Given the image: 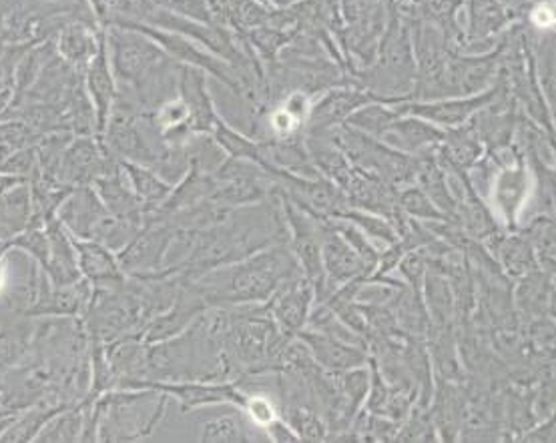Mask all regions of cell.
<instances>
[{"label":"cell","mask_w":556,"mask_h":443,"mask_svg":"<svg viewBox=\"0 0 556 443\" xmlns=\"http://www.w3.org/2000/svg\"><path fill=\"white\" fill-rule=\"evenodd\" d=\"M359 87L386 99L410 101L416 85V59L412 47L410 26L397 16L384 28L376 59L370 66L354 73Z\"/></svg>","instance_id":"cell-2"},{"label":"cell","mask_w":556,"mask_h":443,"mask_svg":"<svg viewBox=\"0 0 556 443\" xmlns=\"http://www.w3.org/2000/svg\"><path fill=\"white\" fill-rule=\"evenodd\" d=\"M466 395L464 381H448L434 378V395L430 404V414L440 442H456L463 428Z\"/></svg>","instance_id":"cell-20"},{"label":"cell","mask_w":556,"mask_h":443,"mask_svg":"<svg viewBox=\"0 0 556 443\" xmlns=\"http://www.w3.org/2000/svg\"><path fill=\"white\" fill-rule=\"evenodd\" d=\"M484 248L489 249V253L501 265L503 274L513 281L539 269L532 243L520 229L518 231L503 229L501 233L492 235L491 239L484 241Z\"/></svg>","instance_id":"cell-22"},{"label":"cell","mask_w":556,"mask_h":443,"mask_svg":"<svg viewBox=\"0 0 556 443\" xmlns=\"http://www.w3.org/2000/svg\"><path fill=\"white\" fill-rule=\"evenodd\" d=\"M396 205L406 217L416 221H451L418 185L397 189Z\"/></svg>","instance_id":"cell-40"},{"label":"cell","mask_w":556,"mask_h":443,"mask_svg":"<svg viewBox=\"0 0 556 443\" xmlns=\"http://www.w3.org/2000/svg\"><path fill=\"white\" fill-rule=\"evenodd\" d=\"M444 137V129L428 123L425 118L400 115L382 135V143L406 155H426L437 151Z\"/></svg>","instance_id":"cell-21"},{"label":"cell","mask_w":556,"mask_h":443,"mask_svg":"<svg viewBox=\"0 0 556 443\" xmlns=\"http://www.w3.org/2000/svg\"><path fill=\"white\" fill-rule=\"evenodd\" d=\"M400 117L394 104L388 103H370L358 109L356 113H352L344 125L352 129L359 130L364 135H370L374 139H382L388 127Z\"/></svg>","instance_id":"cell-37"},{"label":"cell","mask_w":556,"mask_h":443,"mask_svg":"<svg viewBox=\"0 0 556 443\" xmlns=\"http://www.w3.org/2000/svg\"><path fill=\"white\" fill-rule=\"evenodd\" d=\"M503 39L489 52L470 54L451 51L432 101L451 97H470L491 89L503 65Z\"/></svg>","instance_id":"cell-4"},{"label":"cell","mask_w":556,"mask_h":443,"mask_svg":"<svg viewBox=\"0 0 556 443\" xmlns=\"http://www.w3.org/2000/svg\"><path fill=\"white\" fill-rule=\"evenodd\" d=\"M330 223L333 225V229L342 235L345 241L350 243V248L358 253L359 261H362V265H364L366 279L371 277V274L376 271L378 260H380V251L374 248L370 237H366V235L359 231L356 225L344 221V219H330Z\"/></svg>","instance_id":"cell-42"},{"label":"cell","mask_w":556,"mask_h":443,"mask_svg":"<svg viewBox=\"0 0 556 443\" xmlns=\"http://www.w3.org/2000/svg\"><path fill=\"white\" fill-rule=\"evenodd\" d=\"M300 274L302 269L290 245L278 243L217 267L193 283L207 307H238L267 303L279 286Z\"/></svg>","instance_id":"cell-1"},{"label":"cell","mask_w":556,"mask_h":443,"mask_svg":"<svg viewBox=\"0 0 556 443\" xmlns=\"http://www.w3.org/2000/svg\"><path fill=\"white\" fill-rule=\"evenodd\" d=\"M508 23V14L496 0H470L468 26L466 33H463L460 52L468 47H478L496 35H503Z\"/></svg>","instance_id":"cell-28"},{"label":"cell","mask_w":556,"mask_h":443,"mask_svg":"<svg viewBox=\"0 0 556 443\" xmlns=\"http://www.w3.org/2000/svg\"><path fill=\"white\" fill-rule=\"evenodd\" d=\"M274 195V179L267 170L239 159H226L213 170V201L229 208L257 205Z\"/></svg>","instance_id":"cell-5"},{"label":"cell","mask_w":556,"mask_h":443,"mask_svg":"<svg viewBox=\"0 0 556 443\" xmlns=\"http://www.w3.org/2000/svg\"><path fill=\"white\" fill-rule=\"evenodd\" d=\"M295 336L304 341L314 362L328 374H340L345 369L362 367V365H368V359H370L368 350L330 338V336H324L318 331H312V329H302Z\"/></svg>","instance_id":"cell-19"},{"label":"cell","mask_w":556,"mask_h":443,"mask_svg":"<svg viewBox=\"0 0 556 443\" xmlns=\"http://www.w3.org/2000/svg\"><path fill=\"white\" fill-rule=\"evenodd\" d=\"M515 309L522 324L555 315V275L534 269L515 281Z\"/></svg>","instance_id":"cell-18"},{"label":"cell","mask_w":556,"mask_h":443,"mask_svg":"<svg viewBox=\"0 0 556 443\" xmlns=\"http://www.w3.org/2000/svg\"><path fill=\"white\" fill-rule=\"evenodd\" d=\"M101 28L103 26L83 23V21L66 23L59 30V35L54 37L56 54L73 68L83 73L85 66L89 65V61L93 59L94 52L99 49Z\"/></svg>","instance_id":"cell-27"},{"label":"cell","mask_w":556,"mask_h":443,"mask_svg":"<svg viewBox=\"0 0 556 443\" xmlns=\"http://www.w3.org/2000/svg\"><path fill=\"white\" fill-rule=\"evenodd\" d=\"M321 231V261L326 271V300L338 287L345 286L354 279H364V265L359 261L358 253L350 248L342 235L333 229L330 219H319ZM324 300V301H326Z\"/></svg>","instance_id":"cell-12"},{"label":"cell","mask_w":556,"mask_h":443,"mask_svg":"<svg viewBox=\"0 0 556 443\" xmlns=\"http://www.w3.org/2000/svg\"><path fill=\"white\" fill-rule=\"evenodd\" d=\"M91 187L97 191V195L103 201V205L111 215L146 225L147 208L132 193L131 185L127 181L123 167H121V159L117 165H113L99 179H94Z\"/></svg>","instance_id":"cell-24"},{"label":"cell","mask_w":556,"mask_h":443,"mask_svg":"<svg viewBox=\"0 0 556 443\" xmlns=\"http://www.w3.org/2000/svg\"><path fill=\"white\" fill-rule=\"evenodd\" d=\"M331 376H333V383H336L338 391L342 393L345 404L350 405L354 412H359L364 407L366 397H368V391H370V365L345 369V371L331 374Z\"/></svg>","instance_id":"cell-41"},{"label":"cell","mask_w":556,"mask_h":443,"mask_svg":"<svg viewBox=\"0 0 556 443\" xmlns=\"http://www.w3.org/2000/svg\"><path fill=\"white\" fill-rule=\"evenodd\" d=\"M265 431H267V435H269V440H271V442H300V438L295 435V431L292 430V426H290V423H288V421H286L281 416L276 417L271 423H267V426H265Z\"/></svg>","instance_id":"cell-48"},{"label":"cell","mask_w":556,"mask_h":443,"mask_svg":"<svg viewBox=\"0 0 556 443\" xmlns=\"http://www.w3.org/2000/svg\"><path fill=\"white\" fill-rule=\"evenodd\" d=\"M304 329H312V331H318V333H324V336H330V338L340 339V341H345V343H352V345H358V347L368 350V341L345 326L344 321L336 313L331 312L326 303H316L312 307Z\"/></svg>","instance_id":"cell-36"},{"label":"cell","mask_w":556,"mask_h":443,"mask_svg":"<svg viewBox=\"0 0 556 443\" xmlns=\"http://www.w3.org/2000/svg\"><path fill=\"white\" fill-rule=\"evenodd\" d=\"M83 85L93 103L94 117H97V137L101 139L105 132L106 121L111 115V109L117 99V78L113 75L109 51H106L105 28H101L99 49L94 52L93 59L83 71Z\"/></svg>","instance_id":"cell-14"},{"label":"cell","mask_w":556,"mask_h":443,"mask_svg":"<svg viewBox=\"0 0 556 443\" xmlns=\"http://www.w3.org/2000/svg\"><path fill=\"white\" fill-rule=\"evenodd\" d=\"M106 51L117 85L129 91L139 89L165 66L175 63L157 42L139 30L123 26H105Z\"/></svg>","instance_id":"cell-3"},{"label":"cell","mask_w":556,"mask_h":443,"mask_svg":"<svg viewBox=\"0 0 556 443\" xmlns=\"http://www.w3.org/2000/svg\"><path fill=\"white\" fill-rule=\"evenodd\" d=\"M106 211L103 201L97 195L91 185L85 187H75L63 205L59 207V221L65 225L66 231L71 235H77L83 239H91L97 223L105 217Z\"/></svg>","instance_id":"cell-23"},{"label":"cell","mask_w":556,"mask_h":443,"mask_svg":"<svg viewBox=\"0 0 556 443\" xmlns=\"http://www.w3.org/2000/svg\"><path fill=\"white\" fill-rule=\"evenodd\" d=\"M201 443H248L252 438L238 416H222L203 426L199 433Z\"/></svg>","instance_id":"cell-43"},{"label":"cell","mask_w":556,"mask_h":443,"mask_svg":"<svg viewBox=\"0 0 556 443\" xmlns=\"http://www.w3.org/2000/svg\"><path fill=\"white\" fill-rule=\"evenodd\" d=\"M331 219H344V221L356 225L362 233L366 237H370L378 243H384V245H392L394 241L400 239L396 227L392 225V221H388L382 215L378 213H370V211H362V208L348 207L344 211H340L336 217Z\"/></svg>","instance_id":"cell-38"},{"label":"cell","mask_w":556,"mask_h":443,"mask_svg":"<svg viewBox=\"0 0 556 443\" xmlns=\"http://www.w3.org/2000/svg\"><path fill=\"white\" fill-rule=\"evenodd\" d=\"M18 409H11V407H0V438L4 435V431L11 428L14 419L18 417Z\"/></svg>","instance_id":"cell-49"},{"label":"cell","mask_w":556,"mask_h":443,"mask_svg":"<svg viewBox=\"0 0 556 443\" xmlns=\"http://www.w3.org/2000/svg\"><path fill=\"white\" fill-rule=\"evenodd\" d=\"M37 336V319L21 317L0 326V374L25 364Z\"/></svg>","instance_id":"cell-29"},{"label":"cell","mask_w":556,"mask_h":443,"mask_svg":"<svg viewBox=\"0 0 556 443\" xmlns=\"http://www.w3.org/2000/svg\"><path fill=\"white\" fill-rule=\"evenodd\" d=\"M279 416L292 426L300 442H328V426L314 402L309 400L283 402Z\"/></svg>","instance_id":"cell-33"},{"label":"cell","mask_w":556,"mask_h":443,"mask_svg":"<svg viewBox=\"0 0 556 443\" xmlns=\"http://www.w3.org/2000/svg\"><path fill=\"white\" fill-rule=\"evenodd\" d=\"M155 7H160L167 13L199 21V23H215L212 7L207 0H151Z\"/></svg>","instance_id":"cell-45"},{"label":"cell","mask_w":556,"mask_h":443,"mask_svg":"<svg viewBox=\"0 0 556 443\" xmlns=\"http://www.w3.org/2000/svg\"><path fill=\"white\" fill-rule=\"evenodd\" d=\"M422 300L430 317V327L456 326V307L451 281L432 269L426 271Z\"/></svg>","instance_id":"cell-32"},{"label":"cell","mask_w":556,"mask_h":443,"mask_svg":"<svg viewBox=\"0 0 556 443\" xmlns=\"http://www.w3.org/2000/svg\"><path fill=\"white\" fill-rule=\"evenodd\" d=\"M85 426V402L68 405L42 428L37 442H80Z\"/></svg>","instance_id":"cell-35"},{"label":"cell","mask_w":556,"mask_h":443,"mask_svg":"<svg viewBox=\"0 0 556 443\" xmlns=\"http://www.w3.org/2000/svg\"><path fill=\"white\" fill-rule=\"evenodd\" d=\"M265 305L279 329L288 336H295L304 329L309 312L316 305V291L304 275H295L279 286Z\"/></svg>","instance_id":"cell-13"},{"label":"cell","mask_w":556,"mask_h":443,"mask_svg":"<svg viewBox=\"0 0 556 443\" xmlns=\"http://www.w3.org/2000/svg\"><path fill=\"white\" fill-rule=\"evenodd\" d=\"M121 167H123L127 181L131 185L132 193L147 208V221H151L155 211L165 203V199L172 193V182L165 181L160 173H155L146 165H139V163L121 161Z\"/></svg>","instance_id":"cell-31"},{"label":"cell","mask_w":556,"mask_h":443,"mask_svg":"<svg viewBox=\"0 0 556 443\" xmlns=\"http://www.w3.org/2000/svg\"><path fill=\"white\" fill-rule=\"evenodd\" d=\"M370 103L397 104L402 101L386 99L356 85L333 87L309 106V115L305 121V135H328L340 125H344L352 113Z\"/></svg>","instance_id":"cell-9"},{"label":"cell","mask_w":556,"mask_h":443,"mask_svg":"<svg viewBox=\"0 0 556 443\" xmlns=\"http://www.w3.org/2000/svg\"><path fill=\"white\" fill-rule=\"evenodd\" d=\"M141 227H143V223L132 221V219H125V217H117V215L106 213L105 217L97 223V227H94L93 233H91V239L103 243L113 253H119L121 249L125 248L132 237L139 233Z\"/></svg>","instance_id":"cell-39"},{"label":"cell","mask_w":556,"mask_h":443,"mask_svg":"<svg viewBox=\"0 0 556 443\" xmlns=\"http://www.w3.org/2000/svg\"><path fill=\"white\" fill-rule=\"evenodd\" d=\"M396 269L402 275V281L410 287L414 293L422 295V286H425L426 271H428L425 248L410 249L408 253H404Z\"/></svg>","instance_id":"cell-44"},{"label":"cell","mask_w":556,"mask_h":443,"mask_svg":"<svg viewBox=\"0 0 556 443\" xmlns=\"http://www.w3.org/2000/svg\"><path fill=\"white\" fill-rule=\"evenodd\" d=\"M241 412L245 416L252 417L253 423H257L262 428H265L267 423H271L279 416L278 405L274 404L269 397L260 395V393L248 395V402H245V407Z\"/></svg>","instance_id":"cell-46"},{"label":"cell","mask_w":556,"mask_h":443,"mask_svg":"<svg viewBox=\"0 0 556 443\" xmlns=\"http://www.w3.org/2000/svg\"><path fill=\"white\" fill-rule=\"evenodd\" d=\"M177 229L163 219L149 221L117 253L121 271L125 275L160 274L167 267V255Z\"/></svg>","instance_id":"cell-7"},{"label":"cell","mask_w":556,"mask_h":443,"mask_svg":"<svg viewBox=\"0 0 556 443\" xmlns=\"http://www.w3.org/2000/svg\"><path fill=\"white\" fill-rule=\"evenodd\" d=\"M93 300V286L85 277L71 286H53L49 277L40 275L39 295L28 312L30 319L79 317L83 319Z\"/></svg>","instance_id":"cell-11"},{"label":"cell","mask_w":556,"mask_h":443,"mask_svg":"<svg viewBox=\"0 0 556 443\" xmlns=\"http://www.w3.org/2000/svg\"><path fill=\"white\" fill-rule=\"evenodd\" d=\"M129 390H155L175 397L181 412H193L207 405L231 404L243 409L248 395L239 381H135Z\"/></svg>","instance_id":"cell-6"},{"label":"cell","mask_w":556,"mask_h":443,"mask_svg":"<svg viewBox=\"0 0 556 443\" xmlns=\"http://www.w3.org/2000/svg\"><path fill=\"white\" fill-rule=\"evenodd\" d=\"M49 235V260L42 269V274L49 277L53 286H71L83 279L77 253L71 241V233L66 231L65 225L54 217L45 225Z\"/></svg>","instance_id":"cell-26"},{"label":"cell","mask_w":556,"mask_h":443,"mask_svg":"<svg viewBox=\"0 0 556 443\" xmlns=\"http://www.w3.org/2000/svg\"><path fill=\"white\" fill-rule=\"evenodd\" d=\"M71 241L77 253L80 275L91 281L94 289H115L125 283V274L121 271L117 253H113L99 241L83 239L77 235H71Z\"/></svg>","instance_id":"cell-17"},{"label":"cell","mask_w":556,"mask_h":443,"mask_svg":"<svg viewBox=\"0 0 556 443\" xmlns=\"http://www.w3.org/2000/svg\"><path fill=\"white\" fill-rule=\"evenodd\" d=\"M434 155L444 169L468 173L482 156L486 155V151L478 137L477 129L468 121L460 127L444 129V137L438 143Z\"/></svg>","instance_id":"cell-25"},{"label":"cell","mask_w":556,"mask_h":443,"mask_svg":"<svg viewBox=\"0 0 556 443\" xmlns=\"http://www.w3.org/2000/svg\"><path fill=\"white\" fill-rule=\"evenodd\" d=\"M532 189L530 167L517 144L508 161L496 165L492 175L489 193H492L494 207L503 215L504 231H518V213L522 211L525 201Z\"/></svg>","instance_id":"cell-8"},{"label":"cell","mask_w":556,"mask_h":443,"mask_svg":"<svg viewBox=\"0 0 556 443\" xmlns=\"http://www.w3.org/2000/svg\"><path fill=\"white\" fill-rule=\"evenodd\" d=\"M213 143L217 144L227 159H239V161H252L264 167V153H262V143L257 139H252L243 132L233 129L224 118H217L215 127L212 130Z\"/></svg>","instance_id":"cell-34"},{"label":"cell","mask_w":556,"mask_h":443,"mask_svg":"<svg viewBox=\"0 0 556 443\" xmlns=\"http://www.w3.org/2000/svg\"><path fill=\"white\" fill-rule=\"evenodd\" d=\"M494 92H496V83L491 89L470 94V97H451V99H437V101H402L394 104V109L397 115L425 118L440 129H452L468 123L484 104L491 103Z\"/></svg>","instance_id":"cell-10"},{"label":"cell","mask_w":556,"mask_h":443,"mask_svg":"<svg viewBox=\"0 0 556 443\" xmlns=\"http://www.w3.org/2000/svg\"><path fill=\"white\" fill-rule=\"evenodd\" d=\"M7 283V251L0 249V293Z\"/></svg>","instance_id":"cell-50"},{"label":"cell","mask_w":556,"mask_h":443,"mask_svg":"<svg viewBox=\"0 0 556 443\" xmlns=\"http://www.w3.org/2000/svg\"><path fill=\"white\" fill-rule=\"evenodd\" d=\"M210 309L207 303L199 295L198 287L193 281H186L177 298L172 303V307H167L165 312L160 313L157 317H153L147 324L141 339L146 343H157L163 339L175 338L181 331H186L187 327L191 326L198 319L201 313Z\"/></svg>","instance_id":"cell-15"},{"label":"cell","mask_w":556,"mask_h":443,"mask_svg":"<svg viewBox=\"0 0 556 443\" xmlns=\"http://www.w3.org/2000/svg\"><path fill=\"white\" fill-rule=\"evenodd\" d=\"M30 223L33 197L27 181L0 195V248H4L16 235L27 231Z\"/></svg>","instance_id":"cell-30"},{"label":"cell","mask_w":556,"mask_h":443,"mask_svg":"<svg viewBox=\"0 0 556 443\" xmlns=\"http://www.w3.org/2000/svg\"><path fill=\"white\" fill-rule=\"evenodd\" d=\"M207 75L193 66L181 65L177 78V94L187 104L189 111V130L193 135H210L219 118L213 104Z\"/></svg>","instance_id":"cell-16"},{"label":"cell","mask_w":556,"mask_h":443,"mask_svg":"<svg viewBox=\"0 0 556 443\" xmlns=\"http://www.w3.org/2000/svg\"><path fill=\"white\" fill-rule=\"evenodd\" d=\"M556 419L555 416L546 417L543 421H536L518 442L553 443L555 442Z\"/></svg>","instance_id":"cell-47"}]
</instances>
